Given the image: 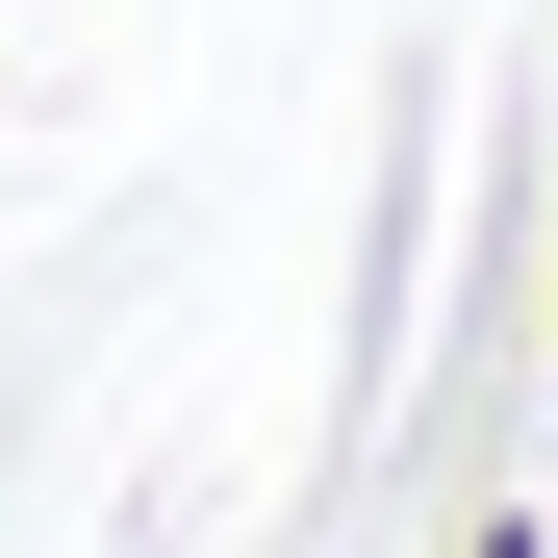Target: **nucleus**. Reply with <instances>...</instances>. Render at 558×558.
Instances as JSON below:
<instances>
[{"mask_svg":"<svg viewBox=\"0 0 558 558\" xmlns=\"http://www.w3.org/2000/svg\"><path fill=\"white\" fill-rule=\"evenodd\" d=\"M533 407H558V355H533Z\"/></svg>","mask_w":558,"mask_h":558,"instance_id":"obj_2","label":"nucleus"},{"mask_svg":"<svg viewBox=\"0 0 558 558\" xmlns=\"http://www.w3.org/2000/svg\"><path fill=\"white\" fill-rule=\"evenodd\" d=\"M457 558H558V533H533V508H483V533H457Z\"/></svg>","mask_w":558,"mask_h":558,"instance_id":"obj_1","label":"nucleus"}]
</instances>
